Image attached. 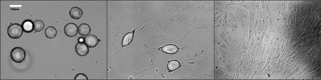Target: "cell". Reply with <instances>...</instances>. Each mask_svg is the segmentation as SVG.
I'll return each mask as SVG.
<instances>
[{
    "label": "cell",
    "instance_id": "obj_7",
    "mask_svg": "<svg viewBox=\"0 0 321 80\" xmlns=\"http://www.w3.org/2000/svg\"><path fill=\"white\" fill-rule=\"evenodd\" d=\"M69 14L71 17L75 20L79 19L82 16L83 11L79 8L75 7L71 8Z\"/></svg>",
    "mask_w": 321,
    "mask_h": 80
},
{
    "label": "cell",
    "instance_id": "obj_6",
    "mask_svg": "<svg viewBox=\"0 0 321 80\" xmlns=\"http://www.w3.org/2000/svg\"><path fill=\"white\" fill-rule=\"evenodd\" d=\"M179 49L177 46L172 44L166 45L161 47L162 52L170 54H175L178 51Z\"/></svg>",
    "mask_w": 321,
    "mask_h": 80
},
{
    "label": "cell",
    "instance_id": "obj_10",
    "mask_svg": "<svg viewBox=\"0 0 321 80\" xmlns=\"http://www.w3.org/2000/svg\"><path fill=\"white\" fill-rule=\"evenodd\" d=\"M57 33L56 29L53 26L47 27L45 30V34L46 37L48 38L52 39L55 37Z\"/></svg>",
    "mask_w": 321,
    "mask_h": 80
},
{
    "label": "cell",
    "instance_id": "obj_15",
    "mask_svg": "<svg viewBox=\"0 0 321 80\" xmlns=\"http://www.w3.org/2000/svg\"><path fill=\"white\" fill-rule=\"evenodd\" d=\"M34 32V33H36V31H35Z\"/></svg>",
    "mask_w": 321,
    "mask_h": 80
},
{
    "label": "cell",
    "instance_id": "obj_11",
    "mask_svg": "<svg viewBox=\"0 0 321 80\" xmlns=\"http://www.w3.org/2000/svg\"><path fill=\"white\" fill-rule=\"evenodd\" d=\"M180 67V64L177 60H173L168 61L167 68L169 72L175 70Z\"/></svg>",
    "mask_w": 321,
    "mask_h": 80
},
{
    "label": "cell",
    "instance_id": "obj_12",
    "mask_svg": "<svg viewBox=\"0 0 321 80\" xmlns=\"http://www.w3.org/2000/svg\"><path fill=\"white\" fill-rule=\"evenodd\" d=\"M22 25L24 30L26 33L31 32L33 29V23L30 20H25L23 22Z\"/></svg>",
    "mask_w": 321,
    "mask_h": 80
},
{
    "label": "cell",
    "instance_id": "obj_8",
    "mask_svg": "<svg viewBox=\"0 0 321 80\" xmlns=\"http://www.w3.org/2000/svg\"><path fill=\"white\" fill-rule=\"evenodd\" d=\"M134 32H130L124 36L122 42V47L129 45L132 42L134 36Z\"/></svg>",
    "mask_w": 321,
    "mask_h": 80
},
{
    "label": "cell",
    "instance_id": "obj_3",
    "mask_svg": "<svg viewBox=\"0 0 321 80\" xmlns=\"http://www.w3.org/2000/svg\"><path fill=\"white\" fill-rule=\"evenodd\" d=\"M78 32L77 26L74 23H68L64 28L65 34L69 37H72L76 36Z\"/></svg>",
    "mask_w": 321,
    "mask_h": 80
},
{
    "label": "cell",
    "instance_id": "obj_9",
    "mask_svg": "<svg viewBox=\"0 0 321 80\" xmlns=\"http://www.w3.org/2000/svg\"><path fill=\"white\" fill-rule=\"evenodd\" d=\"M91 31L90 26L86 23L80 24L78 28V33L82 36H84L88 35L90 33Z\"/></svg>",
    "mask_w": 321,
    "mask_h": 80
},
{
    "label": "cell",
    "instance_id": "obj_13",
    "mask_svg": "<svg viewBox=\"0 0 321 80\" xmlns=\"http://www.w3.org/2000/svg\"><path fill=\"white\" fill-rule=\"evenodd\" d=\"M33 23V29L34 31L39 32L44 29L45 24L41 20H35Z\"/></svg>",
    "mask_w": 321,
    "mask_h": 80
},
{
    "label": "cell",
    "instance_id": "obj_1",
    "mask_svg": "<svg viewBox=\"0 0 321 80\" xmlns=\"http://www.w3.org/2000/svg\"><path fill=\"white\" fill-rule=\"evenodd\" d=\"M23 31V27L21 25L18 23H14L8 27L7 33L10 38L17 39L22 36Z\"/></svg>",
    "mask_w": 321,
    "mask_h": 80
},
{
    "label": "cell",
    "instance_id": "obj_14",
    "mask_svg": "<svg viewBox=\"0 0 321 80\" xmlns=\"http://www.w3.org/2000/svg\"><path fill=\"white\" fill-rule=\"evenodd\" d=\"M87 76L83 73H79L76 75L74 79H88Z\"/></svg>",
    "mask_w": 321,
    "mask_h": 80
},
{
    "label": "cell",
    "instance_id": "obj_4",
    "mask_svg": "<svg viewBox=\"0 0 321 80\" xmlns=\"http://www.w3.org/2000/svg\"><path fill=\"white\" fill-rule=\"evenodd\" d=\"M76 53L79 56H84L89 52V48L87 45L83 42H77L75 47Z\"/></svg>",
    "mask_w": 321,
    "mask_h": 80
},
{
    "label": "cell",
    "instance_id": "obj_2",
    "mask_svg": "<svg viewBox=\"0 0 321 80\" xmlns=\"http://www.w3.org/2000/svg\"><path fill=\"white\" fill-rule=\"evenodd\" d=\"M26 53L24 50L20 47H16L13 49L10 53L12 60L17 63L23 62L24 60Z\"/></svg>",
    "mask_w": 321,
    "mask_h": 80
},
{
    "label": "cell",
    "instance_id": "obj_5",
    "mask_svg": "<svg viewBox=\"0 0 321 80\" xmlns=\"http://www.w3.org/2000/svg\"><path fill=\"white\" fill-rule=\"evenodd\" d=\"M84 42L89 47L93 48L96 47L98 43L97 37L92 34H89L84 38Z\"/></svg>",
    "mask_w": 321,
    "mask_h": 80
}]
</instances>
